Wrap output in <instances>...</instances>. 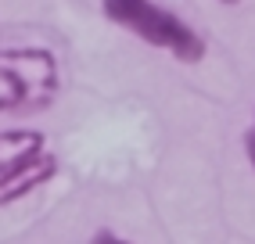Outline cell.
<instances>
[{
    "mask_svg": "<svg viewBox=\"0 0 255 244\" xmlns=\"http://www.w3.org/2000/svg\"><path fill=\"white\" fill-rule=\"evenodd\" d=\"M47 151V136L36 129H0V172L25 165Z\"/></svg>",
    "mask_w": 255,
    "mask_h": 244,
    "instance_id": "cell-4",
    "label": "cell"
},
{
    "mask_svg": "<svg viewBox=\"0 0 255 244\" xmlns=\"http://www.w3.org/2000/svg\"><path fill=\"white\" fill-rule=\"evenodd\" d=\"M58 176V158L50 151H43L40 158H32L25 165H14L7 172H0V208L11 205V201H22L25 194L40 190L43 183H50Z\"/></svg>",
    "mask_w": 255,
    "mask_h": 244,
    "instance_id": "cell-3",
    "label": "cell"
},
{
    "mask_svg": "<svg viewBox=\"0 0 255 244\" xmlns=\"http://www.w3.org/2000/svg\"><path fill=\"white\" fill-rule=\"evenodd\" d=\"M61 90L58 58L43 47H0V115L50 108Z\"/></svg>",
    "mask_w": 255,
    "mask_h": 244,
    "instance_id": "cell-2",
    "label": "cell"
},
{
    "mask_svg": "<svg viewBox=\"0 0 255 244\" xmlns=\"http://www.w3.org/2000/svg\"><path fill=\"white\" fill-rule=\"evenodd\" d=\"M245 151H248V162H252V169H255V119H252L248 133H245Z\"/></svg>",
    "mask_w": 255,
    "mask_h": 244,
    "instance_id": "cell-6",
    "label": "cell"
},
{
    "mask_svg": "<svg viewBox=\"0 0 255 244\" xmlns=\"http://www.w3.org/2000/svg\"><path fill=\"white\" fill-rule=\"evenodd\" d=\"M105 18L129 29L133 36H140L144 43L173 54L176 61L194 65L205 58V40L194 25H187L180 14L165 11L155 0H105Z\"/></svg>",
    "mask_w": 255,
    "mask_h": 244,
    "instance_id": "cell-1",
    "label": "cell"
},
{
    "mask_svg": "<svg viewBox=\"0 0 255 244\" xmlns=\"http://www.w3.org/2000/svg\"><path fill=\"white\" fill-rule=\"evenodd\" d=\"M219 4H237V0H219Z\"/></svg>",
    "mask_w": 255,
    "mask_h": 244,
    "instance_id": "cell-7",
    "label": "cell"
},
{
    "mask_svg": "<svg viewBox=\"0 0 255 244\" xmlns=\"http://www.w3.org/2000/svg\"><path fill=\"white\" fill-rule=\"evenodd\" d=\"M90 244H133V241L119 237V234H112V230H101V234H94V237H90Z\"/></svg>",
    "mask_w": 255,
    "mask_h": 244,
    "instance_id": "cell-5",
    "label": "cell"
}]
</instances>
